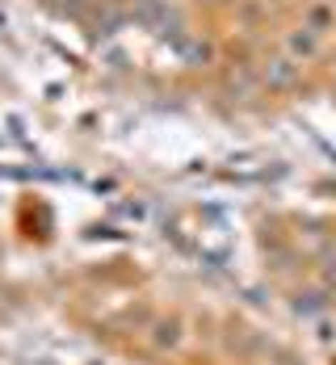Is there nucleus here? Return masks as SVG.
<instances>
[{
	"mask_svg": "<svg viewBox=\"0 0 336 365\" xmlns=\"http://www.w3.org/2000/svg\"><path fill=\"white\" fill-rule=\"evenodd\" d=\"M286 51H290L295 63H307V59H315V55L324 51V38L311 34V30H295V34L286 38Z\"/></svg>",
	"mask_w": 336,
	"mask_h": 365,
	"instance_id": "3",
	"label": "nucleus"
},
{
	"mask_svg": "<svg viewBox=\"0 0 336 365\" xmlns=\"http://www.w3.org/2000/svg\"><path fill=\"white\" fill-rule=\"evenodd\" d=\"M295 80H299V63H295L290 55H278V59L265 63V84H269V88H290Z\"/></svg>",
	"mask_w": 336,
	"mask_h": 365,
	"instance_id": "2",
	"label": "nucleus"
},
{
	"mask_svg": "<svg viewBox=\"0 0 336 365\" xmlns=\"http://www.w3.org/2000/svg\"><path fill=\"white\" fill-rule=\"evenodd\" d=\"M336 26V9L328 4V0H311L307 4V13H302V30H311V34H328Z\"/></svg>",
	"mask_w": 336,
	"mask_h": 365,
	"instance_id": "1",
	"label": "nucleus"
}]
</instances>
